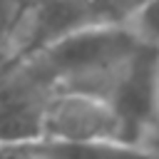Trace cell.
I'll use <instances>...</instances> for the list:
<instances>
[{
  "mask_svg": "<svg viewBox=\"0 0 159 159\" xmlns=\"http://www.w3.org/2000/svg\"><path fill=\"white\" fill-rule=\"evenodd\" d=\"M124 27L139 40V45L159 52V0H149Z\"/></svg>",
  "mask_w": 159,
  "mask_h": 159,
  "instance_id": "5b68a950",
  "label": "cell"
},
{
  "mask_svg": "<svg viewBox=\"0 0 159 159\" xmlns=\"http://www.w3.org/2000/svg\"><path fill=\"white\" fill-rule=\"evenodd\" d=\"M17 147L40 159H159L142 149L112 144V142H42L40 139Z\"/></svg>",
  "mask_w": 159,
  "mask_h": 159,
  "instance_id": "277c9868",
  "label": "cell"
},
{
  "mask_svg": "<svg viewBox=\"0 0 159 159\" xmlns=\"http://www.w3.org/2000/svg\"><path fill=\"white\" fill-rule=\"evenodd\" d=\"M40 139L42 142H112V144H119V122H117L112 107L102 99L57 92L47 102Z\"/></svg>",
  "mask_w": 159,
  "mask_h": 159,
  "instance_id": "3957f363",
  "label": "cell"
},
{
  "mask_svg": "<svg viewBox=\"0 0 159 159\" xmlns=\"http://www.w3.org/2000/svg\"><path fill=\"white\" fill-rule=\"evenodd\" d=\"M139 47V40L127 27H87L22 57V62L55 94L65 92L107 102L119 72Z\"/></svg>",
  "mask_w": 159,
  "mask_h": 159,
  "instance_id": "6da1fadb",
  "label": "cell"
},
{
  "mask_svg": "<svg viewBox=\"0 0 159 159\" xmlns=\"http://www.w3.org/2000/svg\"><path fill=\"white\" fill-rule=\"evenodd\" d=\"M0 159H40V157L27 154L20 147H0Z\"/></svg>",
  "mask_w": 159,
  "mask_h": 159,
  "instance_id": "52a82bcc",
  "label": "cell"
},
{
  "mask_svg": "<svg viewBox=\"0 0 159 159\" xmlns=\"http://www.w3.org/2000/svg\"><path fill=\"white\" fill-rule=\"evenodd\" d=\"M55 89L22 60L0 67V147L30 144L42 137V117Z\"/></svg>",
  "mask_w": 159,
  "mask_h": 159,
  "instance_id": "7a4b0ae2",
  "label": "cell"
},
{
  "mask_svg": "<svg viewBox=\"0 0 159 159\" xmlns=\"http://www.w3.org/2000/svg\"><path fill=\"white\" fill-rule=\"evenodd\" d=\"M22 7H25V0H0V50L2 52H5V45L10 40V32L22 12Z\"/></svg>",
  "mask_w": 159,
  "mask_h": 159,
  "instance_id": "8992f818",
  "label": "cell"
}]
</instances>
